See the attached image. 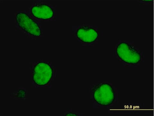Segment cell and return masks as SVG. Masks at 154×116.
Instances as JSON below:
<instances>
[{
    "mask_svg": "<svg viewBox=\"0 0 154 116\" xmlns=\"http://www.w3.org/2000/svg\"><path fill=\"white\" fill-rule=\"evenodd\" d=\"M116 53L119 58L124 63L136 65L141 61V54L131 44L122 42L116 46Z\"/></svg>",
    "mask_w": 154,
    "mask_h": 116,
    "instance_id": "1",
    "label": "cell"
},
{
    "mask_svg": "<svg viewBox=\"0 0 154 116\" xmlns=\"http://www.w3.org/2000/svg\"><path fill=\"white\" fill-rule=\"evenodd\" d=\"M93 97L98 104L105 106L112 104L116 98L113 88L106 83H103L96 86L93 91Z\"/></svg>",
    "mask_w": 154,
    "mask_h": 116,
    "instance_id": "2",
    "label": "cell"
},
{
    "mask_svg": "<svg viewBox=\"0 0 154 116\" xmlns=\"http://www.w3.org/2000/svg\"><path fill=\"white\" fill-rule=\"evenodd\" d=\"M53 75V70L50 65L40 62L34 67L32 79L36 85L45 86L48 84Z\"/></svg>",
    "mask_w": 154,
    "mask_h": 116,
    "instance_id": "3",
    "label": "cell"
},
{
    "mask_svg": "<svg viewBox=\"0 0 154 116\" xmlns=\"http://www.w3.org/2000/svg\"><path fill=\"white\" fill-rule=\"evenodd\" d=\"M16 20L18 25L27 33L35 36L41 35V31L38 24L26 13L17 14Z\"/></svg>",
    "mask_w": 154,
    "mask_h": 116,
    "instance_id": "4",
    "label": "cell"
},
{
    "mask_svg": "<svg viewBox=\"0 0 154 116\" xmlns=\"http://www.w3.org/2000/svg\"><path fill=\"white\" fill-rule=\"evenodd\" d=\"M77 38L82 42L87 44L94 42L98 38L97 31L93 28L84 26L79 29L76 32Z\"/></svg>",
    "mask_w": 154,
    "mask_h": 116,
    "instance_id": "5",
    "label": "cell"
},
{
    "mask_svg": "<svg viewBox=\"0 0 154 116\" xmlns=\"http://www.w3.org/2000/svg\"><path fill=\"white\" fill-rule=\"evenodd\" d=\"M32 15L38 19L48 20L52 18L54 12L53 9L47 5L38 4L31 8Z\"/></svg>",
    "mask_w": 154,
    "mask_h": 116,
    "instance_id": "6",
    "label": "cell"
},
{
    "mask_svg": "<svg viewBox=\"0 0 154 116\" xmlns=\"http://www.w3.org/2000/svg\"><path fill=\"white\" fill-rule=\"evenodd\" d=\"M141 2H142V3H143L144 2V4H149L148 3H151V2H152L153 1H140Z\"/></svg>",
    "mask_w": 154,
    "mask_h": 116,
    "instance_id": "7",
    "label": "cell"
}]
</instances>
